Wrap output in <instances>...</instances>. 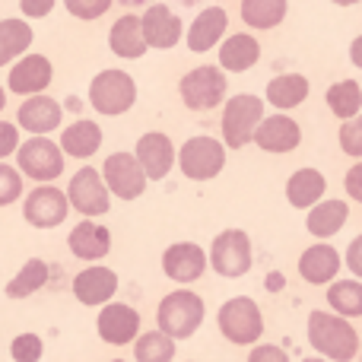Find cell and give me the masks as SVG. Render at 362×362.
I'll list each match as a JSON object with an SVG mask.
<instances>
[{"label":"cell","instance_id":"obj_1","mask_svg":"<svg viewBox=\"0 0 362 362\" xmlns=\"http://www.w3.org/2000/svg\"><path fill=\"white\" fill-rule=\"evenodd\" d=\"M308 344L331 362H350L359 356V334L344 315L312 312L308 315Z\"/></svg>","mask_w":362,"mask_h":362},{"label":"cell","instance_id":"obj_2","mask_svg":"<svg viewBox=\"0 0 362 362\" xmlns=\"http://www.w3.org/2000/svg\"><path fill=\"white\" fill-rule=\"evenodd\" d=\"M156 321H159V331L175 340L194 337L197 327L204 325V299L197 293H191V289H175V293H169L159 302Z\"/></svg>","mask_w":362,"mask_h":362},{"label":"cell","instance_id":"obj_3","mask_svg":"<svg viewBox=\"0 0 362 362\" xmlns=\"http://www.w3.org/2000/svg\"><path fill=\"white\" fill-rule=\"evenodd\" d=\"M219 331L235 346L257 344L264 334V318L257 302L248 299V296H235V299L223 302V308H219Z\"/></svg>","mask_w":362,"mask_h":362},{"label":"cell","instance_id":"obj_4","mask_svg":"<svg viewBox=\"0 0 362 362\" xmlns=\"http://www.w3.org/2000/svg\"><path fill=\"white\" fill-rule=\"evenodd\" d=\"M264 121V102L257 95H232L223 108V144L229 150H242L248 140H255L257 127Z\"/></svg>","mask_w":362,"mask_h":362},{"label":"cell","instance_id":"obj_5","mask_svg":"<svg viewBox=\"0 0 362 362\" xmlns=\"http://www.w3.org/2000/svg\"><path fill=\"white\" fill-rule=\"evenodd\" d=\"M134 99H137V86H134L131 74H124V70H102L89 83V102H93L95 112L108 115V118L124 115L134 105Z\"/></svg>","mask_w":362,"mask_h":362},{"label":"cell","instance_id":"obj_6","mask_svg":"<svg viewBox=\"0 0 362 362\" xmlns=\"http://www.w3.org/2000/svg\"><path fill=\"white\" fill-rule=\"evenodd\" d=\"M178 165L187 178L210 181L223 172L226 165V146L216 137H191L178 150Z\"/></svg>","mask_w":362,"mask_h":362},{"label":"cell","instance_id":"obj_7","mask_svg":"<svg viewBox=\"0 0 362 362\" xmlns=\"http://www.w3.org/2000/svg\"><path fill=\"white\" fill-rule=\"evenodd\" d=\"M223 95H226L223 67L204 64V67L185 74V80H181V99H185V105L194 108V112H210V108L223 105Z\"/></svg>","mask_w":362,"mask_h":362},{"label":"cell","instance_id":"obj_8","mask_svg":"<svg viewBox=\"0 0 362 362\" xmlns=\"http://www.w3.org/2000/svg\"><path fill=\"white\" fill-rule=\"evenodd\" d=\"M210 267L219 276H245L251 270V242L248 232L226 229L213 238L210 248Z\"/></svg>","mask_w":362,"mask_h":362},{"label":"cell","instance_id":"obj_9","mask_svg":"<svg viewBox=\"0 0 362 362\" xmlns=\"http://www.w3.org/2000/svg\"><path fill=\"white\" fill-rule=\"evenodd\" d=\"M19 172L32 181H54L64 172V146L48 137H32L19 146Z\"/></svg>","mask_w":362,"mask_h":362},{"label":"cell","instance_id":"obj_10","mask_svg":"<svg viewBox=\"0 0 362 362\" xmlns=\"http://www.w3.org/2000/svg\"><path fill=\"white\" fill-rule=\"evenodd\" d=\"M102 178H105L108 191L121 200H137L146 191V172L140 165V159L131 156V153H112L105 159Z\"/></svg>","mask_w":362,"mask_h":362},{"label":"cell","instance_id":"obj_11","mask_svg":"<svg viewBox=\"0 0 362 362\" xmlns=\"http://www.w3.org/2000/svg\"><path fill=\"white\" fill-rule=\"evenodd\" d=\"M67 197H70V206H74V210H80L86 219L102 216V213L112 210V206H108V185H105V178H102L95 169H89V165H83V169L70 178Z\"/></svg>","mask_w":362,"mask_h":362},{"label":"cell","instance_id":"obj_12","mask_svg":"<svg viewBox=\"0 0 362 362\" xmlns=\"http://www.w3.org/2000/svg\"><path fill=\"white\" fill-rule=\"evenodd\" d=\"M67 210H70V197L64 191L51 185H42L25 197V206H23V216L29 226H38V229H54L67 219Z\"/></svg>","mask_w":362,"mask_h":362},{"label":"cell","instance_id":"obj_13","mask_svg":"<svg viewBox=\"0 0 362 362\" xmlns=\"http://www.w3.org/2000/svg\"><path fill=\"white\" fill-rule=\"evenodd\" d=\"M99 337L112 346H124V344H134L140 337V315L137 308L124 305V302H112L99 312Z\"/></svg>","mask_w":362,"mask_h":362},{"label":"cell","instance_id":"obj_14","mask_svg":"<svg viewBox=\"0 0 362 362\" xmlns=\"http://www.w3.org/2000/svg\"><path fill=\"white\" fill-rule=\"evenodd\" d=\"M115 293H118V274L112 267L93 264L74 276V296L83 305H108Z\"/></svg>","mask_w":362,"mask_h":362},{"label":"cell","instance_id":"obj_15","mask_svg":"<svg viewBox=\"0 0 362 362\" xmlns=\"http://www.w3.org/2000/svg\"><path fill=\"white\" fill-rule=\"evenodd\" d=\"M134 156L140 159L146 178L159 181V178H165L172 172V163L178 159V153H175V146H172V140L165 137V134L150 131V134H144V137L137 140V153H134Z\"/></svg>","mask_w":362,"mask_h":362},{"label":"cell","instance_id":"obj_16","mask_svg":"<svg viewBox=\"0 0 362 362\" xmlns=\"http://www.w3.org/2000/svg\"><path fill=\"white\" fill-rule=\"evenodd\" d=\"M206 261H210V257L200 251V245L178 242V245H169V248H165L163 270H165V276L175 283H194L206 270Z\"/></svg>","mask_w":362,"mask_h":362},{"label":"cell","instance_id":"obj_17","mask_svg":"<svg viewBox=\"0 0 362 362\" xmlns=\"http://www.w3.org/2000/svg\"><path fill=\"white\" fill-rule=\"evenodd\" d=\"M340 264H344V257H340L337 248H331L325 242L312 245L299 257V276L312 286H325V283H334V276L340 274Z\"/></svg>","mask_w":362,"mask_h":362},{"label":"cell","instance_id":"obj_18","mask_svg":"<svg viewBox=\"0 0 362 362\" xmlns=\"http://www.w3.org/2000/svg\"><path fill=\"white\" fill-rule=\"evenodd\" d=\"M255 144L264 153H293L302 144V127L289 115H274V118L261 121V127L255 134Z\"/></svg>","mask_w":362,"mask_h":362},{"label":"cell","instance_id":"obj_19","mask_svg":"<svg viewBox=\"0 0 362 362\" xmlns=\"http://www.w3.org/2000/svg\"><path fill=\"white\" fill-rule=\"evenodd\" d=\"M61 102H54L51 95H29V99L19 105L16 121L23 131L35 134V137H45L48 131H54L61 124Z\"/></svg>","mask_w":362,"mask_h":362},{"label":"cell","instance_id":"obj_20","mask_svg":"<svg viewBox=\"0 0 362 362\" xmlns=\"http://www.w3.org/2000/svg\"><path fill=\"white\" fill-rule=\"evenodd\" d=\"M51 61L45 54H25L16 67L10 70V83L6 86L16 95H42V89L51 83Z\"/></svg>","mask_w":362,"mask_h":362},{"label":"cell","instance_id":"obj_21","mask_svg":"<svg viewBox=\"0 0 362 362\" xmlns=\"http://www.w3.org/2000/svg\"><path fill=\"white\" fill-rule=\"evenodd\" d=\"M144 35L150 48H159V51L175 48L181 38V19L165 4H153L144 13Z\"/></svg>","mask_w":362,"mask_h":362},{"label":"cell","instance_id":"obj_22","mask_svg":"<svg viewBox=\"0 0 362 362\" xmlns=\"http://www.w3.org/2000/svg\"><path fill=\"white\" fill-rule=\"evenodd\" d=\"M226 29H229V16H226L223 6H206V10L197 13V19L187 29V48L204 54V51H210L223 38Z\"/></svg>","mask_w":362,"mask_h":362},{"label":"cell","instance_id":"obj_23","mask_svg":"<svg viewBox=\"0 0 362 362\" xmlns=\"http://www.w3.org/2000/svg\"><path fill=\"white\" fill-rule=\"evenodd\" d=\"M67 245L80 261H99V257H105L108 248H112V235H108L105 226H95L93 219H83V223H76L74 229H70Z\"/></svg>","mask_w":362,"mask_h":362},{"label":"cell","instance_id":"obj_24","mask_svg":"<svg viewBox=\"0 0 362 362\" xmlns=\"http://www.w3.org/2000/svg\"><path fill=\"white\" fill-rule=\"evenodd\" d=\"M108 45H112V51L118 57H144L146 54V35H144V16H134V13H127V16H121L118 23L112 25V32H108Z\"/></svg>","mask_w":362,"mask_h":362},{"label":"cell","instance_id":"obj_25","mask_svg":"<svg viewBox=\"0 0 362 362\" xmlns=\"http://www.w3.org/2000/svg\"><path fill=\"white\" fill-rule=\"evenodd\" d=\"M325 191H327V181L318 169H299L286 181V200L296 210H312L315 204H321Z\"/></svg>","mask_w":362,"mask_h":362},{"label":"cell","instance_id":"obj_26","mask_svg":"<svg viewBox=\"0 0 362 362\" xmlns=\"http://www.w3.org/2000/svg\"><path fill=\"white\" fill-rule=\"evenodd\" d=\"M257 57H261V45L257 38H251L248 32H238L229 35L219 48V67L229 70V74H245L248 67H255Z\"/></svg>","mask_w":362,"mask_h":362},{"label":"cell","instance_id":"obj_27","mask_svg":"<svg viewBox=\"0 0 362 362\" xmlns=\"http://www.w3.org/2000/svg\"><path fill=\"white\" fill-rule=\"evenodd\" d=\"M346 219H350V206H346V200H321V204H315L312 210H308L305 226L315 238H331L344 229Z\"/></svg>","mask_w":362,"mask_h":362},{"label":"cell","instance_id":"obj_28","mask_svg":"<svg viewBox=\"0 0 362 362\" xmlns=\"http://www.w3.org/2000/svg\"><path fill=\"white\" fill-rule=\"evenodd\" d=\"M61 146L67 156L74 159H89L102 146V127L95 121H76L61 134Z\"/></svg>","mask_w":362,"mask_h":362},{"label":"cell","instance_id":"obj_29","mask_svg":"<svg viewBox=\"0 0 362 362\" xmlns=\"http://www.w3.org/2000/svg\"><path fill=\"white\" fill-rule=\"evenodd\" d=\"M305 99H308V80L302 74H283L267 83V102L283 108V112L302 105Z\"/></svg>","mask_w":362,"mask_h":362},{"label":"cell","instance_id":"obj_30","mask_svg":"<svg viewBox=\"0 0 362 362\" xmlns=\"http://www.w3.org/2000/svg\"><path fill=\"white\" fill-rule=\"evenodd\" d=\"M238 10L248 29H274L286 16V0H242Z\"/></svg>","mask_w":362,"mask_h":362},{"label":"cell","instance_id":"obj_31","mask_svg":"<svg viewBox=\"0 0 362 362\" xmlns=\"http://www.w3.org/2000/svg\"><path fill=\"white\" fill-rule=\"evenodd\" d=\"M32 45V25L23 19H0V67L19 57Z\"/></svg>","mask_w":362,"mask_h":362},{"label":"cell","instance_id":"obj_32","mask_svg":"<svg viewBox=\"0 0 362 362\" xmlns=\"http://www.w3.org/2000/svg\"><path fill=\"white\" fill-rule=\"evenodd\" d=\"M48 274L51 270L42 257H29V261L23 264V270L6 283V296H10V299H25V296L38 293V289L48 283Z\"/></svg>","mask_w":362,"mask_h":362},{"label":"cell","instance_id":"obj_33","mask_svg":"<svg viewBox=\"0 0 362 362\" xmlns=\"http://www.w3.org/2000/svg\"><path fill=\"white\" fill-rule=\"evenodd\" d=\"M327 108L337 115L340 121H350L362 115V86L356 80H340L327 89Z\"/></svg>","mask_w":362,"mask_h":362},{"label":"cell","instance_id":"obj_34","mask_svg":"<svg viewBox=\"0 0 362 362\" xmlns=\"http://www.w3.org/2000/svg\"><path fill=\"white\" fill-rule=\"evenodd\" d=\"M327 305L344 318H362V283L337 280L327 286Z\"/></svg>","mask_w":362,"mask_h":362},{"label":"cell","instance_id":"obj_35","mask_svg":"<svg viewBox=\"0 0 362 362\" xmlns=\"http://www.w3.org/2000/svg\"><path fill=\"white\" fill-rule=\"evenodd\" d=\"M134 359L137 362H169L175 359V337L163 331H146L134 340Z\"/></svg>","mask_w":362,"mask_h":362},{"label":"cell","instance_id":"obj_36","mask_svg":"<svg viewBox=\"0 0 362 362\" xmlns=\"http://www.w3.org/2000/svg\"><path fill=\"white\" fill-rule=\"evenodd\" d=\"M13 362H38L42 359V337L38 334H19L10 344Z\"/></svg>","mask_w":362,"mask_h":362},{"label":"cell","instance_id":"obj_37","mask_svg":"<svg viewBox=\"0 0 362 362\" xmlns=\"http://www.w3.org/2000/svg\"><path fill=\"white\" fill-rule=\"evenodd\" d=\"M340 150H344L346 156L362 159V115L344 121V127H340Z\"/></svg>","mask_w":362,"mask_h":362},{"label":"cell","instance_id":"obj_38","mask_svg":"<svg viewBox=\"0 0 362 362\" xmlns=\"http://www.w3.org/2000/svg\"><path fill=\"white\" fill-rule=\"evenodd\" d=\"M19 194H23V175H19V169L0 163V206L19 200Z\"/></svg>","mask_w":362,"mask_h":362},{"label":"cell","instance_id":"obj_39","mask_svg":"<svg viewBox=\"0 0 362 362\" xmlns=\"http://www.w3.org/2000/svg\"><path fill=\"white\" fill-rule=\"evenodd\" d=\"M112 4L115 0H64L67 13L76 19H99L112 10Z\"/></svg>","mask_w":362,"mask_h":362},{"label":"cell","instance_id":"obj_40","mask_svg":"<svg viewBox=\"0 0 362 362\" xmlns=\"http://www.w3.org/2000/svg\"><path fill=\"white\" fill-rule=\"evenodd\" d=\"M16 150H19V131L10 124V121H0V159L16 153Z\"/></svg>","mask_w":362,"mask_h":362},{"label":"cell","instance_id":"obj_41","mask_svg":"<svg viewBox=\"0 0 362 362\" xmlns=\"http://www.w3.org/2000/svg\"><path fill=\"white\" fill-rule=\"evenodd\" d=\"M248 362H289V356L280 350V346H274V344H261V346H255V350H251Z\"/></svg>","mask_w":362,"mask_h":362},{"label":"cell","instance_id":"obj_42","mask_svg":"<svg viewBox=\"0 0 362 362\" xmlns=\"http://www.w3.org/2000/svg\"><path fill=\"white\" fill-rule=\"evenodd\" d=\"M344 187H346V194H350L356 204H362V159L356 165H353L350 172H346V178H344Z\"/></svg>","mask_w":362,"mask_h":362},{"label":"cell","instance_id":"obj_43","mask_svg":"<svg viewBox=\"0 0 362 362\" xmlns=\"http://www.w3.org/2000/svg\"><path fill=\"white\" fill-rule=\"evenodd\" d=\"M19 6H23L25 16L42 19V16H48V13L54 10V0H19Z\"/></svg>","mask_w":362,"mask_h":362},{"label":"cell","instance_id":"obj_44","mask_svg":"<svg viewBox=\"0 0 362 362\" xmlns=\"http://www.w3.org/2000/svg\"><path fill=\"white\" fill-rule=\"evenodd\" d=\"M344 261H346V267H350L353 274L362 276V235H356V238L350 242V248H346V257H344Z\"/></svg>","mask_w":362,"mask_h":362},{"label":"cell","instance_id":"obj_45","mask_svg":"<svg viewBox=\"0 0 362 362\" xmlns=\"http://www.w3.org/2000/svg\"><path fill=\"white\" fill-rule=\"evenodd\" d=\"M350 61L356 64V67L362 70V35L353 38V45H350Z\"/></svg>","mask_w":362,"mask_h":362},{"label":"cell","instance_id":"obj_46","mask_svg":"<svg viewBox=\"0 0 362 362\" xmlns=\"http://www.w3.org/2000/svg\"><path fill=\"white\" fill-rule=\"evenodd\" d=\"M280 286H283V276H280V274H270V276H267V289L274 293V289H280Z\"/></svg>","mask_w":362,"mask_h":362},{"label":"cell","instance_id":"obj_47","mask_svg":"<svg viewBox=\"0 0 362 362\" xmlns=\"http://www.w3.org/2000/svg\"><path fill=\"white\" fill-rule=\"evenodd\" d=\"M331 4H337V6H353V4H362V0H331Z\"/></svg>","mask_w":362,"mask_h":362},{"label":"cell","instance_id":"obj_48","mask_svg":"<svg viewBox=\"0 0 362 362\" xmlns=\"http://www.w3.org/2000/svg\"><path fill=\"white\" fill-rule=\"evenodd\" d=\"M4 105H6V89L0 86V112H4Z\"/></svg>","mask_w":362,"mask_h":362},{"label":"cell","instance_id":"obj_49","mask_svg":"<svg viewBox=\"0 0 362 362\" xmlns=\"http://www.w3.org/2000/svg\"><path fill=\"white\" fill-rule=\"evenodd\" d=\"M302 362H327V359H318V356H312V359H302Z\"/></svg>","mask_w":362,"mask_h":362},{"label":"cell","instance_id":"obj_50","mask_svg":"<svg viewBox=\"0 0 362 362\" xmlns=\"http://www.w3.org/2000/svg\"><path fill=\"white\" fill-rule=\"evenodd\" d=\"M127 4H144V0H127Z\"/></svg>","mask_w":362,"mask_h":362},{"label":"cell","instance_id":"obj_51","mask_svg":"<svg viewBox=\"0 0 362 362\" xmlns=\"http://www.w3.org/2000/svg\"><path fill=\"white\" fill-rule=\"evenodd\" d=\"M359 362H362V350H359Z\"/></svg>","mask_w":362,"mask_h":362},{"label":"cell","instance_id":"obj_52","mask_svg":"<svg viewBox=\"0 0 362 362\" xmlns=\"http://www.w3.org/2000/svg\"><path fill=\"white\" fill-rule=\"evenodd\" d=\"M115 362H121V359H115Z\"/></svg>","mask_w":362,"mask_h":362}]
</instances>
